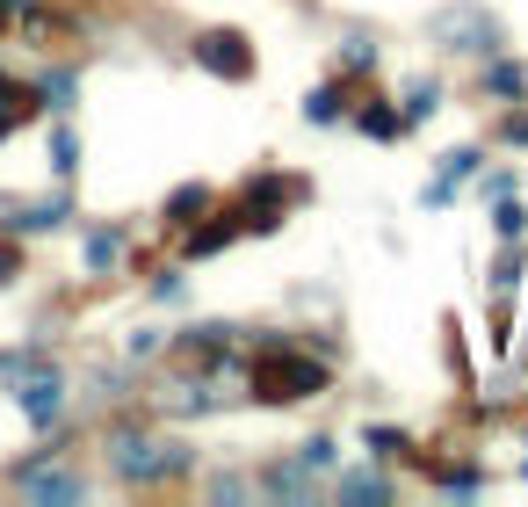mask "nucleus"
Segmentation results:
<instances>
[{"label": "nucleus", "mask_w": 528, "mask_h": 507, "mask_svg": "<svg viewBox=\"0 0 528 507\" xmlns=\"http://www.w3.org/2000/svg\"><path fill=\"white\" fill-rule=\"evenodd\" d=\"M312 392H326V370L312 363V355H283V348H268L261 363H254V399L290 406V399H312Z\"/></svg>", "instance_id": "f257e3e1"}, {"label": "nucleus", "mask_w": 528, "mask_h": 507, "mask_svg": "<svg viewBox=\"0 0 528 507\" xmlns=\"http://www.w3.org/2000/svg\"><path fill=\"white\" fill-rule=\"evenodd\" d=\"M109 464L123 479H167V471L189 464V450H174V442H152V435H116L109 442Z\"/></svg>", "instance_id": "f03ea898"}, {"label": "nucleus", "mask_w": 528, "mask_h": 507, "mask_svg": "<svg viewBox=\"0 0 528 507\" xmlns=\"http://www.w3.org/2000/svg\"><path fill=\"white\" fill-rule=\"evenodd\" d=\"M196 58L210 73H225V80H246L254 73V44L239 37V29H210V37H196Z\"/></svg>", "instance_id": "7ed1b4c3"}, {"label": "nucleus", "mask_w": 528, "mask_h": 507, "mask_svg": "<svg viewBox=\"0 0 528 507\" xmlns=\"http://www.w3.org/2000/svg\"><path fill=\"white\" fill-rule=\"evenodd\" d=\"M427 37H442L449 51H492V15H478V8H449V15L427 22Z\"/></svg>", "instance_id": "20e7f679"}, {"label": "nucleus", "mask_w": 528, "mask_h": 507, "mask_svg": "<svg viewBox=\"0 0 528 507\" xmlns=\"http://www.w3.org/2000/svg\"><path fill=\"white\" fill-rule=\"evenodd\" d=\"M58 406H66V392H58V377H22V413L29 421H58Z\"/></svg>", "instance_id": "39448f33"}, {"label": "nucleus", "mask_w": 528, "mask_h": 507, "mask_svg": "<svg viewBox=\"0 0 528 507\" xmlns=\"http://www.w3.org/2000/svg\"><path fill=\"white\" fill-rule=\"evenodd\" d=\"M22 493L29 500H80V479L73 471H22Z\"/></svg>", "instance_id": "423d86ee"}, {"label": "nucleus", "mask_w": 528, "mask_h": 507, "mask_svg": "<svg viewBox=\"0 0 528 507\" xmlns=\"http://www.w3.org/2000/svg\"><path fill=\"white\" fill-rule=\"evenodd\" d=\"M340 493H348V500H384L391 486L377 479V471H348V479H340Z\"/></svg>", "instance_id": "0eeeda50"}, {"label": "nucleus", "mask_w": 528, "mask_h": 507, "mask_svg": "<svg viewBox=\"0 0 528 507\" xmlns=\"http://www.w3.org/2000/svg\"><path fill=\"white\" fill-rule=\"evenodd\" d=\"M340 102H348L340 87H319V95L304 102V116H312V124H333V116H340Z\"/></svg>", "instance_id": "6e6552de"}, {"label": "nucleus", "mask_w": 528, "mask_h": 507, "mask_svg": "<svg viewBox=\"0 0 528 507\" xmlns=\"http://www.w3.org/2000/svg\"><path fill=\"white\" fill-rule=\"evenodd\" d=\"M434 102H442V95H434V80H413L406 87V116H434Z\"/></svg>", "instance_id": "1a4fd4ad"}, {"label": "nucleus", "mask_w": 528, "mask_h": 507, "mask_svg": "<svg viewBox=\"0 0 528 507\" xmlns=\"http://www.w3.org/2000/svg\"><path fill=\"white\" fill-rule=\"evenodd\" d=\"M232 232H239L232 218H225V225H203V232H196V240H189V247H196V254H217V247H225V240H232Z\"/></svg>", "instance_id": "9d476101"}, {"label": "nucleus", "mask_w": 528, "mask_h": 507, "mask_svg": "<svg viewBox=\"0 0 528 507\" xmlns=\"http://www.w3.org/2000/svg\"><path fill=\"white\" fill-rule=\"evenodd\" d=\"M362 131L369 138H398V116L391 109H362Z\"/></svg>", "instance_id": "9b49d317"}, {"label": "nucleus", "mask_w": 528, "mask_h": 507, "mask_svg": "<svg viewBox=\"0 0 528 507\" xmlns=\"http://www.w3.org/2000/svg\"><path fill=\"white\" fill-rule=\"evenodd\" d=\"M485 87H492V95H521V66H492Z\"/></svg>", "instance_id": "f8f14e48"}, {"label": "nucleus", "mask_w": 528, "mask_h": 507, "mask_svg": "<svg viewBox=\"0 0 528 507\" xmlns=\"http://www.w3.org/2000/svg\"><path fill=\"white\" fill-rule=\"evenodd\" d=\"M369 450H384V457H406V435H398V428H377V435H369Z\"/></svg>", "instance_id": "ddd939ff"}, {"label": "nucleus", "mask_w": 528, "mask_h": 507, "mask_svg": "<svg viewBox=\"0 0 528 507\" xmlns=\"http://www.w3.org/2000/svg\"><path fill=\"white\" fill-rule=\"evenodd\" d=\"M471 167H478V153L463 145V153H449V160H442V182H456V174H471Z\"/></svg>", "instance_id": "4468645a"}, {"label": "nucleus", "mask_w": 528, "mask_h": 507, "mask_svg": "<svg viewBox=\"0 0 528 507\" xmlns=\"http://www.w3.org/2000/svg\"><path fill=\"white\" fill-rule=\"evenodd\" d=\"M492 225H500V240H514V232H521V211H514V203H500V211H492Z\"/></svg>", "instance_id": "2eb2a0df"}, {"label": "nucleus", "mask_w": 528, "mask_h": 507, "mask_svg": "<svg viewBox=\"0 0 528 507\" xmlns=\"http://www.w3.org/2000/svg\"><path fill=\"white\" fill-rule=\"evenodd\" d=\"M507 131H514V138H521V145H528V116H514V124H507Z\"/></svg>", "instance_id": "dca6fc26"}, {"label": "nucleus", "mask_w": 528, "mask_h": 507, "mask_svg": "<svg viewBox=\"0 0 528 507\" xmlns=\"http://www.w3.org/2000/svg\"><path fill=\"white\" fill-rule=\"evenodd\" d=\"M0 22H8V8H0Z\"/></svg>", "instance_id": "f3484780"}]
</instances>
